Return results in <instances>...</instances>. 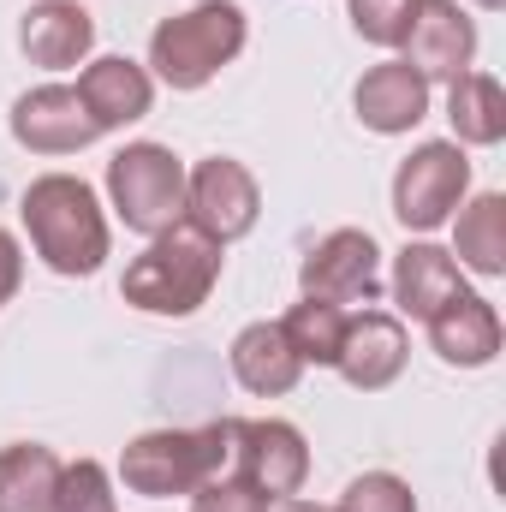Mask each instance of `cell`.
Here are the masks:
<instances>
[{
    "instance_id": "cell-1",
    "label": "cell",
    "mask_w": 506,
    "mask_h": 512,
    "mask_svg": "<svg viewBox=\"0 0 506 512\" xmlns=\"http://www.w3.org/2000/svg\"><path fill=\"white\" fill-rule=\"evenodd\" d=\"M24 233H30V251L42 256L54 274L66 280H90L102 262H108V215H102V197L78 179V173H42L24 185Z\"/></svg>"
},
{
    "instance_id": "cell-2",
    "label": "cell",
    "mask_w": 506,
    "mask_h": 512,
    "mask_svg": "<svg viewBox=\"0 0 506 512\" xmlns=\"http://www.w3.org/2000/svg\"><path fill=\"white\" fill-rule=\"evenodd\" d=\"M233 465H239V417H221L203 429H149L126 441L120 483L131 495L167 501V495H197L215 477H233Z\"/></svg>"
},
{
    "instance_id": "cell-3",
    "label": "cell",
    "mask_w": 506,
    "mask_h": 512,
    "mask_svg": "<svg viewBox=\"0 0 506 512\" xmlns=\"http://www.w3.org/2000/svg\"><path fill=\"white\" fill-rule=\"evenodd\" d=\"M221 251L227 245H215L209 233H197L191 221H179V227L155 233L143 245V256L126 262L120 292L143 316H191V310L209 304V292L221 280Z\"/></svg>"
},
{
    "instance_id": "cell-4",
    "label": "cell",
    "mask_w": 506,
    "mask_h": 512,
    "mask_svg": "<svg viewBox=\"0 0 506 512\" xmlns=\"http://www.w3.org/2000/svg\"><path fill=\"white\" fill-rule=\"evenodd\" d=\"M245 36L251 24L239 0H197L191 12H173L155 24L149 78H161L167 90H203L209 78H221V66L245 54Z\"/></svg>"
},
{
    "instance_id": "cell-5",
    "label": "cell",
    "mask_w": 506,
    "mask_h": 512,
    "mask_svg": "<svg viewBox=\"0 0 506 512\" xmlns=\"http://www.w3.org/2000/svg\"><path fill=\"white\" fill-rule=\"evenodd\" d=\"M108 203L143 239L179 227L185 221V161L167 143H126L108 161Z\"/></svg>"
},
{
    "instance_id": "cell-6",
    "label": "cell",
    "mask_w": 506,
    "mask_h": 512,
    "mask_svg": "<svg viewBox=\"0 0 506 512\" xmlns=\"http://www.w3.org/2000/svg\"><path fill=\"white\" fill-rule=\"evenodd\" d=\"M471 191V161H465V143H417L399 173H393V215L405 233H435L453 221V209L465 203Z\"/></svg>"
},
{
    "instance_id": "cell-7",
    "label": "cell",
    "mask_w": 506,
    "mask_h": 512,
    "mask_svg": "<svg viewBox=\"0 0 506 512\" xmlns=\"http://www.w3.org/2000/svg\"><path fill=\"white\" fill-rule=\"evenodd\" d=\"M262 215V191H256V173L233 155H209L185 173V221L197 233H209L215 245H233L245 239Z\"/></svg>"
},
{
    "instance_id": "cell-8",
    "label": "cell",
    "mask_w": 506,
    "mask_h": 512,
    "mask_svg": "<svg viewBox=\"0 0 506 512\" xmlns=\"http://www.w3.org/2000/svg\"><path fill=\"white\" fill-rule=\"evenodd\" d=\"M304 298H328V304H376L381 298V245L364 227H340L322 245H310L298 268Z\"/></svg>"
},
{
    "instance_id": "cell-9",
    "label": "cell",
    "mask_w": 506,
    "mask_h": 512,
    "mask_svg": "<svg viewBox=\"0 0 506 512\" xmlns=\"http://www.w3.org/2000/svg\"><path fill=\"white\" fill-rule=\"evenodd\" d=\"M405 66L423 78V84H435V78H459V72H471V60H477V18L459 6V0H417V12H411V24H405Z\"/></svg>"
},
{
    "instance_id": "cell-10",
    "label": "cell",
    "mask_w": 506,
    "mask_h": 512,
    "mask_svg": "<svg viewBox=\"0 0 506 512\" xmlns=\"http://www.w3.org/2000/svg\"><path fill=\"white\" fill-rule=\"evenodd\" d=\"M256 495L268 501H292L310 477V447L298 435V423L286 417H239V465H233Z\"/></svg>"
},
{
    "instance_id": "cell-11",
    "label": "cell",
    "mask_w": 506,
    "mask_h": 512,
    "mask_svg": "<svg viewBox=\"0 0 506 512\" xmlns=\"http://www.w3.org/2000/svg\"><path fill=\"white\" fill-rule=\"evenodd\" d=\"M12 137L30 149V155H78L90 149L102 131L90 120V108L78 102L72 84H36L12 102Z\"/></svg>"
},
{
    "instance_id": "cell-12",
    "label": "cell",
    "mask_w": 506,
    "mask_h": 512,
    "mask_svg": "<svg viewBox=\"0 0 506 512\" xmlns=\"http://www.w3.org/2000/svg\"><path fill=\"white\" fill-rule=\"evenodd\" d=\"M405 358H411V340H405V322L393 310H358V316H346V340H340L334 370L358 393L393 387L405 376Z\"/></svg>"
},
{
    "instance_id": "cell-13",
    "label": "cell",
    "mask_w": 506,
    "mask_h": 512,
    "mask_svg": "<svg viewBox=\"0 0 506 512\" xmlns=\"http://www.w3.org/2000/svg\"><path fill=\"white\" fill-rule=\"evenodd\" d=\"M18 48L42 72H72L96 48V18L84 0H36L18 24Z\"/></svg>"
},
{
    "instance_id": "cell-14",
    "label": "cell",
    "mask_w": 506,
    "mask_h": 512,
    "mask_svg": "<svg viewBox=\"0 0 506 512\" xmlns=\"http://www.w3.org/2000/svg\"><path fill=\"white\" fill-rule=\"evenodd\" d=\"M72 90H78V102L90 108L96 131H126L155 108V78H149V66H137V60H126V54L90 60V66L78 72Z\"/></svg>"
},
{
    "instance_id": "cell-15",
    "label": "cell",
    "mask_w": 506,
    "mask_h": 512,
    "mask_svg": "<svg viewBox=\"0 0 506 512\" xmlns=\"http://www.w3.org/2000/svg\"><path fill=\"white\" fill-rule=\"evenodd\" d=\"M429 346L441 364L453 370H483L501 358V310L483 298V292H459L453 304H441L429 322Z\"/></svg>"
},
{
    "instance_id": "cell-16",
    "label": "cell",
    "mask_w": 506,
    "mask_h": 512,
    "mask_svg": "<svg viewBox=\"0 0 506 512\" xmlns=\"http://www.w3.org/2000/svg\"><path fill=\"white\" fill-rule=\"evenodd\" d=\"M352 108H358V120L370 131L399 137V131H411V126L429 120V84H423L405 60H381V66H370V72L358 78Z\"/></svg>"
},
{
    "instance_id": "cell-17",
    "label": "cell",
    "mask_w": 506,
    "mask_h": 512,
    "mask_svg": "<svg viewBox=\"0 0 506 512\" xmlns=\"http://www.w3.org/2000/svg\"><path fill=\"white\" fill-rule=\"evenodd\" d=\"M459 292H471L465 286V268L453 262V251H441V245H429V239H417V245H405L399 262H393V304L405 310V316H417V322H429L441 304H453Z\"/></svg>"
},
{
    "instance_id": "cell-18",
    "label": "cell",
    "mask_w": 506,
    "mask_h": 512,
    "mask_svg": "<svg viewBox=\"0 0 506 512\" xmlns=\"http://www.w3.org/2000/svg\"><path fill=\"white\" fill-rule=\"evenodd\" d=\"M227 364H233V382L245 387V393H256V399H280V393H292L298 376H304V364H298V352L286 346L280 322H251V328H239Z\"/></svg>"
},
{
    "instance_id": "cell-19",
    "label": "cell",
    "mask_w": 506,
    "mask_h": 512,
    "mask_svg": "<svg viewBox=\"0 0 506 512\" xmlns=\"http://www.w3.org/2000/svg\"><path fill=\"white\" fill-rule=\"evenodd\" d=\"M60 453L42 441H12L0 447V512H48L60 489Z\"/></svg>"
},
{
    "instance_id": "cell-20",
    "label": "cell",
    "mask_w": 506,
    "mask_h": 512,
    "mask_svg": "<svg viewBox=\"0 0 506 512\" xmlns=\"http://www.w3.org/2000/svg\"><path fill=\"white\" fill-rule=\"evenodd\" d=\"M447 120H453V143H477L495 149L506 137V90L495 72H459L447 84Z\"/></svg>"
},
{
    "instance_id": "cell-21",
    "label": "cell",
    "mask_w": 506,
    "mask_h": 512,
    "mask_svg": "<svg viewBox=\"0 0 506 512\" xmlns=\"http://www.w3.org/2000/svg\"><path fill=\"white\" fill-rule=\"evenodd\" d=\"M453 256H459V268H471L483 280H501L506 274V197L501 191H483V197L459 203Z\"/></svg>"
},
{
    "instance_id": "cell-22",
    "label": "cell",
    "mask_w": 506,
    "mask_h": 512,
    "mask_svg": "<svg viewBox=\"0 0 506 512\" xmlns=\"http://www.w3.org/2000/svg\"><path fill=\"white\" fill-rule=\"evenodd\" d=\"M280 334L286 346L298 352V364H322L334 370L340 358V340H346V304H328V298H304L280 316Z\"/></svg>"
},
{
    "instance_id": "cell-23",
    "label": "cell",
    "mask_w": 506,
    "mask_h": 512,
    "mask_svg": "<svg viewBox=\"0 0 506 512\" xmlns=\"http://www.w3.org/2000/svg\"><path fill=\"white\" fill-rule=\"evenodd\" d=\"M48 512H120L114 507V477H108V465H102V459H78V465H66Z\"/></svg>"
},
{
    "instance_id": "cell-24",
    "label": "cell",
    "mask_w": 506,
    "mask_h": 512,
    "mask_svg": "<svg viewBox=\"0 0 506 512\" xmlns=\"http://www.w3.org/2000/svg\"><path fill=\"white\" fill-rule=\"evenodd\" d=\"M334 512H417V495L393 471H364V477L346 483V495H340Z\"/></svg>"
},
{
    "instance_id": "cell-25",
    "label": "cell",
    "mask_w": 506,
    "mask_h": 512,
    "mask_svg": "<svg viewBox=\"0 0 506 512\" xmlns=\"http://www.w3.org/2000/svg\"><path fill=\"white\" fill-rule=\"evenodd\" d=\"M352 12V30L370 42V48H399L405 42V24L417 12V0H346Z\"/></svg>"
},
{
    "instance_id": "cell-26",
    "label": "cell",
    "mask_w": 506,
    "mask_h": 512,
    "mask_svg": "<svg viewBox=\"0 0 506 512\" xmlns=\"http://www.w3.org/2000/svg\"><path fill=\"white\" fill-rule=\"evenodd\" d=\"M268 507H274V501L256 495L239 471H233V477H215V483H203V489L191 495V512H268Z\"/></svg>"
},
{
    "instance_id": "cell-27",
    "label": "cell",
    "mask_w": 506,
    "mask_h": 512,
    "mask_svg": "<svg viewBox=\"0 0 506 512\" xmlns=\"http://www.w3.org/2000/svg\"><path fill=\"white\" fill-rule=\"evenodd\" d=\"M18 286H24V245L0 227V304H12Z\"/></svg>"
},
{
    "instance_id": "cell-28",
    "label": "cell",
    "mask_w": 506,
    "mask_h": 512,
    "mask_svg": "<svg viewBox=\"0 0 506 512\" xmlns=\"http://www.w3.org/2000/svg\"><path fill=\"white\" fill-rule=\"evenodd\" d=\"M268 512H334V507H316V501H298V495H292V501H274Z\"/></svg>"
},
{
    "instance_id": "cell-29",
    "label": "cell",
    "mask_w": 506,
    "mask_h": 512,
    "mask_svg": "<svg viewBox=\"0 0 506 512\" xmlns=\"http://www.w3.org/2000/svg\"><path fill=\"white\" fill-rule=\"evenodd\" d=\"M471 6H483V12H501L506 0H471Z\"/></svg>"
}]
</instances>
